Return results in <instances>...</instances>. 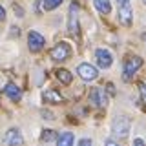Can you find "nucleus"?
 I'll list each match as a JSON object with an SVG mask.
<instances>
[{"label": "nucleus", "mask_w": 146, "mask_h": 146, "mask_svg": "<svg viewBox=\"0 0 146 146\" xmlns=\"http://www.w3.org/2000/svg\"><path fill=\"white\" fill-rule=\"evenodd\" d=\"M139 90H141V95H143V100L146 102V84H139Z\"/></svg>", "instance_id": "19"}, {"label": "nucleus", "mask_w": 146, "mask_h": 146, "mask_svg": "<svg viewBox=\"0 0 146 146\" xmlns=\"http://www.w3.org/2000/svg\"><path fill=\"white\" fill-rule=\"evenodd\" d=\"M79 146H93V143H91L90 139H80L79 141Z\"/></svg>", "instance_id": "18"}, {"label": "nucleus", "mask_w": 146, "mask_h": 146, "mask_svg": "<svg viewBox=\"0 0 146 146\" xmlns=\"http://www.w3.org/2000/svg\"><path fill=\"white\" fill-rule=\"evenodd\" d=\"M106 90H108V91H110L111 95L115 93V88H113V84H111V82H108V84H106Z\"/></svg>", "instance_id": "20"}, {"label": "nucleus", "mask_w": 146, "mask_h": 146, "mask_svg": "<svg viewBox=\"0 0 146 146\" xmlns=\"http://www.w3.org/2000/svg\"><path fill=\"white\" fill-rule=\"evenodd\" d=\"M95 58H97V64L100 68H110L111 66V62H113V57H111V53L108 51V49H104V48H99L97 51H95Z\"/></svg>", "instance_id": "9"}, {"label": "nucleus", "mask_w": 146, "mask_h": 146, "mask_svg": "<svg viewBox=\"0 0 146 146\" xmlns=\"http://www.w3.org/2000/svg\"><path fill=\"white\" fill-rule=\"evenodd\" d=\"M119 6H122V4H130V0H117Z\"/></svg>", "instance_id": "26"}, {"label": "nucleus", "mask_w": 146, "mask_h": 146, "mask_svg": "<svg viewBox=\"0 0 146 146\" xmlns=\"http://www.w3.org/2000/svg\"><path fill=\"white\" fill-rule=\"evenodd\" d=\"M104 146H119V144L115 143V141H111V139H108V141H106V143H104Z\"/></svg>", "instance_id": "24"}, {"label": "nucleus", "mask_w": 146, "mask_h": 146, "mask_svg": "<svg viewBox=\"0 0 146 146\" xmlns=\"http://www.w3.org/2000/svg\"><path fill=\"white\" fill-rule=\"evenodd\" d=\"M133 146H146V144H144L143 139H135V141H133Z\"/></svg>", "instance_id": "23"}, {"label": "nucleus", "mask_w": 146, "mask_h": 146, "mask_svg": "<svg viewBox=\"0 0 146 146\" xmlns=\"http://www.w3.org/2000/svg\"><path fill=\"white\" fill-rule=\"evenodd\" d=\"M44 100L46 102H51V104H62L64 102V97L60 93H57L55 90H48V91H44Z\"/></svg>", "instance_id": "12"}, {"label": "nucleus", "mask_w": 146, "mask_h": 146, "mask_svg": "<svg viewBox=\"0 0 146 146\" xmlns=\"http://www.w3.org/2000/svg\"><path fill=\"white\" fill-rule=\"evenodd\" d=\"M144 4H146V0H144Z\"/></svg>", "instance_id": "28"}, {"label": "nucleus", "mask_w": 146, "mask_h": 146, "mask_svg": "<svg viewBox=\"0 0 146 146\" xmlns=\"http://www.w3.org/2000/svg\"><path fill=\"white\" fill-rule=\"evenodd\" d=\"M4 93H6V95H7V97L11 99V100H15V102L22 99V90L18 88L17 84H13V82L6 84V88H4Z\"/></svg>", "instance_id": "11"}, {"label": "nucleus", "mask_w": 146, "mask_h": 146, "mask_svg": "<svg viewBox=\"0 0 146 146\" xmlns=\"http://www.w3.org/2000/svg\"><path fill=\"white\" fill-rule=\"evenodd\" d=\"M143 40H144V42H146V33H143Z\"/></svg>", "instance_id": "27"}, {"label": "nucleus", "mask_w": 146, "mask_h": 146, "mask_svg": "<svg viewBox=\"0 0 146 146\" xmlns=\"http://www.w3.org/2000/svg\"><path fill=\"white\" fill-rule=\"evenodd\" d=\"M42 115H44V119H48V121H53V119H55L49 111H42Z\"/></svg>", "instance_id": "22"}, {"label": "nucleus", "mask_w": 146, "mask_h": 146, "mask_svg": "<svg viewBox=\"0 0 146 146\" xmlns=\"http://www.w3.org/2000/svg\"><path fill=\"white\" fill-rule=\"evenodd\" d=\"M44 44H46V38L38 31H29V35H27V48H29L31 53H38L44 48Z\"/></svg>", "instance_id": "7"}, {"label": "nucleus", "mask_w": 146, "mask_h": 146, "mask_svg": "<svg viewBox=\"0 0 146 146\" xmlns=\"http://www.w3.org/2000/svg\"><path fill=\"white\" fill-rule=\"evenodd\" d=\"M4 18H6V9L0 6V20H4Z\"/></svg>", "instance_id": "25"}, {"label": "nucleus", "mask_w": 146, "mask_h": 146, "mask_svg": "<svg viewBox=\"0 0 146 146\" xmlns=\"http://www.w3.org/2000/svg\"><path fill=\"white\" fill-rule=\"evenodd\" d=\"M95 7H97L99 13H102V15H108L110 11H111V4H110V0H93Z\"/></svg>", "instance_id": "15"}, {"label": "nucleus", "mask_w": 146, "mask_h": 146, "mask_svg": "<svg viewBox=\"0 0 146 146\" xmlns=\"http://www.w3.org/2000/svg\"><path fill=\"white\" fill-rule=\"evenodd\" d=\"M13 9H15V13H18V17H24V11H22V7H18V6H13Z\"/></svg>", "instance_id": "21"}, {"label": "nucleus", "mask_w": 146, "mask_h": 146, "mask_svg": "<svg viewBox=\"0 0 146 146\" xmlns=\"http://www.w3.org/2000/svg\"><path fill=\"white\" fill-rule=\"evenodd\" d=\"M64 0H38V11H51L58 7Z\"/></svg>", "instance_id": "13"}, {"label": "nucleus", "mask_w": 146, "mask_h": 146, "mask_svg": "<svg viewBox=\"0 0 146 146\" xmlns=\"http://www.w3.org/2000/svg\"><path fill=\"white\" fill-rule=\"evenodd\" d=\"M2 141H4L6 146H22L24 144V137H22L18 128H9L6 133H4Z\"/></svg>", "instance_id": "5"}, {"label": "nucleus", "mask_w": 146, "mask_h": 146, "mask_svg": "<svg viewBox=\"0 0 146 146\" xmlns=\"http://www.w3.org/2000/svg\"><path fill=\"white\" fill-rule=\"evenodd\" d=\"M77 73H79V77H80L82 80H86V82H91V80H95V79L99 77L97 68L91 66V64H88V62L79 64V68H77Z\"/></svg>", "instance_id": "6"}, {"label": "nucleus", "mask_w": 146, "mask_h": 146, "mask_svg": "<svg viewBox=\"0 0 146 146\" xmlns=\"http://www.w3.org/2000/svg\"><path fill=\"white\" fill-rule=\"evenodd\" d=\"M130 128H131L130 117L121 115V117H117L115 121H113L111 131H113V135H115V137H119V139H124V137H128V131H130Z\"/></svg>", "instance_id": "1"}, {"label": "nucleus", "mask_w": 146, "mask_h": 146, "mask_svg": "<svg viewBox=\"0 0 146 146\" xmlns=\"http://www.w3.org/2000/svg\"><path fill=\"white\" fill-rule=\"evenodd\" d=\"M131 17H133V11H131L130 4H122V6H119V22H121L122 26L130 27L131 26Z\"/></svg>", "instance_id": "10"}, {"label": "nucleus", "mask_w": 146, "mask_h": 146, "mask_svg": "<svg viewBox=\"0 0 146 146\" xmlns=\"http://www.w3.org/2000/svg\"><path fill=\"white\" fill-rule=\"evenodd\" d=\"M57 146H73V133L71 131H64L57 137Z\"/></svg>", "instance_id": "14"}, {"label": "nucleus", "mask_w": 146, "mask_h": 146, "mask_svg": "<svg viewBox=\"0 0 146 146\" xmlns=\"http://www.w3.org/2000/svg\"><path fill=\"white\" fill-rule=\"evenodd\" d=\"M68 33L77 36L79 35V4L71 2L70 13H68Z\"/></svg>", "instance_id": "2"}, {"label": "nucleus", "mask_w": 146, "mask_h": 146, "mask_svg": "<svg viewBox=\"0 0 146 146\" xmlns=\"http://www.w3.org/2000/svg\"><path fill=\"white\" fill-rule=\"evenodd\" d=\"M71 55V48L68 42H58L57 46H53L51 51H49V57L51 60H57V62H62V60H68Z\"/></svg>", "instance_id": "3"}, {"label": "nucleus", "mask_w": 146, "mask_h": 146, "mask_svg": "<svg viewBox=\"0 0 146 146\" xmlns=\"http://www.w3.org/2000/svg\"><path fill=\"white\" fill-rule=\"evenodd\" d=\"M53 139V130H46L42 133V141H51Z\"/></svg>", "instance_id": "17"}, {"label": "nucleus", "mask_w": 146, "mask_h": 146, "mask_svg": "<svg viewBox=\"0 0 146 146\" xmlns=\"http://www.w3.org/2000/svg\"><path fill=\"white\" fill-rule=\"evenodd\" d=\"M143 66V58L133 55V57H128L126 62H124V70H122V79L124 80H130L133 77V73H137V70Z\"/></svg>", "instance_id": "4"}, {"label": "nucleus", "mask_w": 146, "mask_h": 146, "mask_svg": "<svg viewBox=\"0 0 146 146\" xmlns=\"http://www.w3.org/2000/svg\"><path fill=\"white\" fill-rule=\"evenodd\" d=\"M90 102L93 104V106H97V108H106L108 95H106V91H104V88H91V91H90Z\"/></svg>", "instance_id": "8"}, {"label": "nucleus", "mask_w": 146, "mask_h": 146, "mask_svg": "<svg viewBox=\"0 0 146 146\" xmlns=\"http://www.w3.org/2000/svg\"><path fill=\"white\" fill-rule=\"evenodd\" d=\"M55 73H57V79L60 80L62 84H66V86H68V84H71V80H73V75H71V73L68 71V70H57Z\"/></svg>", "instance_id": "16"}]
</instances>
